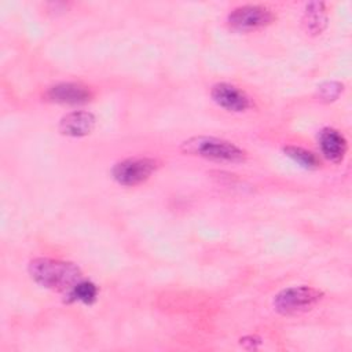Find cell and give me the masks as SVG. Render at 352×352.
<instances>
[{
	"instance_id": "obj_3",
	"label": "cell",
	"mask_w": 352,
	"mask_h": 352,
	"mask_svg": "<svg viewBox=\"0 0 352 352\" xmlns=\"http://www.w3.org/2000/svg\"><path fill=\"white\" fill-rule=\"evenodd\" d=\"M323 297V293L312 286H292L280 290L274 297V308L280 315H296L311 309Z\"/></svg>"
},
{
	"instance_id": "obj_6",
	"label": "cell",
	"mask_w": 352,
	"mask_h": 352,
	"mask_svg": "<svg viewBox=\"0 0 352 352\" xmlns=\"http://www.w3.org/2000/svg\"><path fill=\"white\" fill-rule=\"evenodd\" d=\"M213 102L231 113H243L250 107V98L245 91L228 82H217L210 89Z\"/></svg>"
},
{
	"instance_id": "obj_2",
	"label": "cell",
	"mask_w": 352,
	"mask_h": 352,
	"mask_svg": "<svg viewBox=\"0 0 352 352\" xmlns=\"http://www.w3.org/2000/svg\"><path fill=\"white\" fill-rule=\"evenodd\" d=\"M180 150L187 155L232 164L243 162L248 158L246 151L236 144L213 136H192L182 143Z\"/></svg>"
},
{
	"instance_id": "obj_11",
	"label": "cell",
	"mask_w": 352,
	"mask_h": 352,
	"mask_svg": "<svg viewBox=\"0 0 352 352\" xmlns=\"http://www.w3.org/2000/svg\"><path fill=\"white\" fill-rule=\"evenodd\" d=\"M283 153L292 158L296 164L305 169H316L320 165L319 158L309 150H305L298 146H286L283 147Z\"/></svg>"
},
{
	"instance_id": "obj_10",
	"label": "cell",
	"mask_w": 352,
	"mask_h": 352,
	"mask_svg": "<svg viewBox=\"0 0 352 352\" xmlns=\"http://www.w3.org/2000/svg\"><path fill=\"white\" fill-rule=\"evenodd\" d=\"M302 23L305 30L311 34H320L327 26L326 4L322 1H312L307 4Z\"/></svg>"
},
{
	"instance_id": "obj_5",
	"label": "cell",
	"mask_w": 352,
	"mask_h": 352,
	"mask_svg": "<svg viewBox=\"0 0 352 352\" xmlns=\"http://www.w3.org/2000/svg\"><path fill=\"white\" fill-rule=\"evenodd\" d=\"M274 19V11L261 4L239 6L227 15L228 26L236 32H253L271 25Z\"/></svg>"
},
{
	"instance_id": "obj_1",
	"label": "cell",
	"mask_w": 352,
	"mask_h": 352,
	"mask_svg": "<svg viewBox=\"0 0 352 352\" xmlns=\"http://www.w3.org/2000/svg\"><path fill=\"white\" fill-rule=\"evenodd\" d=\"M30 278L44 289L63 293L65 297L70 294L73 287L81 280V270L70 261L37 257L29 263L28 267Z\"/></svg>"
},
{
	"instance_id": "obj_13",
	"label": "cell",
	"mask_w": 352,
	"mask_h": 352,
	"mask_svg": "<svg viewBox=\"0 0 352 352\" xmlns=\"http://www.w3.org/2000/svg\"><path fill=\"white\" fill-rule=\"evenodd\" d=\"M342 84L337 81H326L318 87L319 99L323 102H333L336 100L342 92Z\"/></svg>"
},
{
	"instance_id": "obj_4",
	"label": "cell",
	"mask_w": 352,
	"mask_h": 352,
	"mask_svg": "<svg viewBox=\"0 0 352 352\" xmlns=\"http://www.w3.org/2000/svg\"><path fill=\"white\" fill-rule=\"evenodd\" d=\"M158 166L160 162L150 157L125 158L113 166L111 176L118 184L133 187L146 182Z\"/></svg>"
},
{
	"instance_id": "obj_7",
	"label": "cell",
	"mask_w": 352,
	"mask_h": 352,
	"mask_svg": "<svg viewBox=\"0 0 352 352\" xmlns=\"http://www.w3.org/2000/svg\"><path fill=\"white\" fill-rule=\"evenodd\" d=\"M45 99L59 104H84L91 100L92 92L77 82H59L47 89Z\"/></svg>"
},
{
	"instance_id": "obj_8",
	"label": "cell",
	"mask_w": 352,
	"mask_h": 352,
	"mask_svg": "<svg viewBox=\"0 0 352 352\" xmlns=\"http://www.w3.org/2000/svg\"><path fill=\"white\" fill-rule=\"evenodd\" d=\"M96 125V118L91 111L76 110L63 116L59 121V132L70 138L89 135Z\"/></svg>"
},
{
	"instance_id": "obj_12",
	"label": "cell",
	"mask_w": 352,
	"mask_h": 352,
	"mask_svg": "<svg viewBox=\"0 0 352 352\" xmlns=\"http://www.w3.org/2000/svg\"><path fill=\"white\" fill-rule=\"evenodd\" d=\"M98 297V287L94 282L81 279L66 297L69 301H80L84 304H92Z\"/></svg>"
},
{
	"instance_id": "obj_9",
	"label": "cell",
	"mask_w": 352,
	"mask_h": 352,
	"mask_svg": "<svg viewBox=\"0 0 352 352\" xmlns=\"http://www.w3.org/2000/svg\"><path fill=\"white\" fill-rule=\"evenodd\" d=\"M318 142L322 154L329 161L338 164L344 160L348 150V144L344 135L340 133L337 129L330 126L320 129V132L318 133Z\"/></svg>"
}]
</instances>
